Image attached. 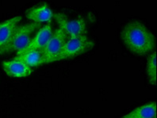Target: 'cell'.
<instances>
[{"instance_id":"6da1fadb","label":"cell","mask_w":157,"mask_h":118,"mask_svg":"<svg viewBox=\"0 0 157 118\" xmlns=\"http://www.w3.org/2000/svg\"><path fill=\"white\" fill-rule=\"evenodd\" d=\"M121 38L126 47L137 55H145L154 50L155 36L143 23L133 20L124 26Z\"/></svg>"},{"instance_id":"7a4b0ae2","label":"cell","mask_w":157,"mask_h":118,"mask_svg":"<svg viewBox=\"0 0 157 118\" xmlns=\"http://www.w3.org/2000/svg\"><path fill=\"white\" fill-rule=\"evenodd\" d=\"M40 28L41 24L33 22L18 25L10 40L2 48H0V55L13 51L19 53L24 50L31 41L32 34Z\"/></svg>"},{"instance_id":"3957f363","label":"cell","mask_w":157,"mask_h":118,"mask_svg":"<svg viewBox=\"0 0 157 118\" xmlns=\"http://www.w3.org/2000/svg\"><path fill=\"white\" fill-rule=\"evenodd\" d=\"M94 45V42L91 40L87 35L75 38H67L56 61H63L81 55L91 50Z\"/></svg>"},{"instance_id":"277c9868","label":"cell","mask_w":157,"mask_h":118,"mask_svg":"<svg viewBox=\"0 0 157 118\" xmlns=\"http://www.w3.org/2000/svg\"><path fill=\"white\" fill-rule=\"evenodd\" d=\"M54 18L59 24V27L67 35V38L83 36L87 34V24L83 17H79L75 20H70L62 13H54Z\"/></svg>"},{"instance_id":"5b68a950","label":"cell","mask_w":157,"mask_h":118,"mask_svg":"<svg viewBox=\"0 0 157 118\" xmlns=\"http://www.w3.org/2000/svg\"><path fill=\"white\" fill-rule=\"evenodd\" d=\"M67 39V35L59 27L54 31L44 47L41 50L44 64L56 62L57 61L58 56L61 52L62 48Z\"/></svg>"},{"instance_id":"8992f818","label":"cell","mask_w":157,"mask_h":118,"mask_svg":"<svg viewBox=\"0 0 157 118\" xmlns=\"http://www.w3.org/2000/svg\"><path fill=\"white\" fill-rule=\"evenodd\" d=\"M53 32L52 26L51 25V24H47L44 26L41 27L37 31L35 36L32 38L28 46H26L23 50L17 53V56L20 55L23 53H25V52L30 51V50H41L47 44V42H48Z\"/></svg>"},{"instance_id":"52a82bcc","label":"cell","mask_w":157,"mask_h":118,"mask_svg":"<svg viewBox=\"0 0 157 118\" xmlns=\"http://www.w3.org/2000/svg\"><path fill=\"white\" fill-rule=\"evenodd\" d=\"M2 66L5 73L11 77H27L33 73L32 68L25 65L17 57H13L12 60L4 61L2 63Z\"/></svg>"},{"instance_id":"ba28073f","label":"cell","mask_w":157,"mask_h":118,"mask_svg":"<svg viewBox=\"0 0 157 118\" xmlns=\"http://www.w3.org/2000/svg\"><path fill=\"white\" fill-rule=\"evenodd\" d=\"M25 17L33 23L41 24L50 22L54 17V13L48 4L43 3L29 9L25 13Z\"/></svg>"},{"instance_id":"9c48e42d","label":"cell","mask_w":157,"mask_h":118,"mask_svg":"<svg viewBox=\"0 0 157 118\" xmlns=\"http://www.w3.org/2000/svg\"><path fill=\"white\" fill-rule=\"evenodd\" d=\"M21 19V16H15L0 23V48H2L11 38Z\"/></svg>"},{"instance_id":"30bf717a","label":"cell","mask_w":157,"mask_h":118,"mask_svg":"<svg viewBox=\"0 0 157 118\" xmlns=\"http://www.w3.org/2000/svg\"><path fill=\"white\" fill-rule=\"evenodd\" d=\"M156 117V102L151 101L137 107L122 118H155Z\"/></svg>"},{"instance_id":"8fae6325","label":"cell","mask_w":157,"mask_h":118,"mask_svg":"<svg viewBox=\"0 0 157 118\" xmlns=\"http://www.w3.org/2000/svg\"><path fill=\"white\" fill-rule=\"evenodd\" d=\"M21 61H22L25 65L30 68L39 66L44 64L43 54L41 50H30L23 53L20 55L16 56Z\"/></svg>"},{"instance_id":"7c38bea8","label":"cell","mask_w":157,"mask_h":118,"mask_svg":"<svg viewBox=\"0 0 157 118\" xmlns=\"http://www.w3.org/2000/svg\"><path fill=\"white\" fill-rule=\"evenodd\" d=\"M146 72L150 83L153 86L156 85L157 72H156V52L154 51L149 56L147 61Z\"/></svg>"},{"instance_id":"4fadbf2b","label":"cell","mask_w":157,"mask_h":118,"mask_svg":"<svg viewBox=\"0 0 157 118\" xmlns=\"http://www.w3.org/2000/svg\"><path fill=\"white\" fill-rule=\"evenodd\" d=\"M155 118H156V117H155Z\"/></svg>"}]
</instances>
